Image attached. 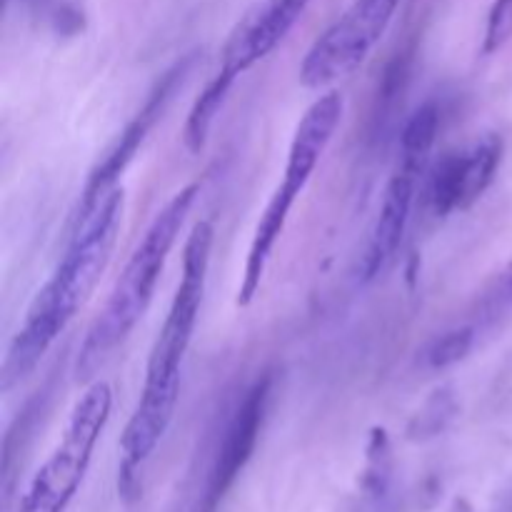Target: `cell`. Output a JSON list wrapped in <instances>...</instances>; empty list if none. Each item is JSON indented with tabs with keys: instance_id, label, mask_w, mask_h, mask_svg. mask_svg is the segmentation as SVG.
I'll return each instance as SVG.
<instances>
[{
	"instance_id": "7c38bea8",
	"label": "cell",
	"mask_w": 512,
	"mask_h": 512,
	"mask_svg": "<svg viewBox=\"0 0 512 512\" xmlns=\"http://www.w3.org/2000/svg\"><path fill=\"white\" fill-rule=\"evenodd\" d=\"M235 80L238 78H233V75L218 68V73L210 78V83L205 85L200 98L195 100L193 108H190V115L188 120H185L183 128V140L185 148L193 155H198L200 150L205 148V143H208L210 128H213L215 118L220 115V108H223L225 100H228V93L235 85Z\"/></svg>"
},
{
	"instance_id": "6da1fadb",
	"label": "cell",
	"mask_w": 512,
	"mask_h": 512,
	"mask_svg": "<svg viewBox=\"0 0 512 512\" xmlns=\"http://www.w3.org/2000/svg\"><path fill=\"white\" fill-rule=\"evenodd\" d=\"M213 240L215 230L210 220L195 223L185 240L183 275L175 288L163 328L150 350L140 400L120 438L123 460L118 470V493L125 503H133L140 495V468L153 455L173 423L175 405L180 398V370H183L185 353H188L200 318Z\"/></svg>"
},
{
	"instance_id": "7a4b0ae2",
	"label": "cell",
	"mask_w": 512,
	"mask_h": 512,
	"mask_svg": "<svg viewBox=\"0 0 512 512\" xmlns=\"http://www.w3.org/2000/svg\"><path fill=\"white\" fill-rule=\"evenodd\" d=\"M123 208V188H113L78 225H73L68 248L43 288L35 293L23 325L10 343L0 373L3 390H10L38 368L43 355L95 293L118 243Z\"/></svg>"
},
{
	"instance_id": "ba28073f",
	"label": "cell",
	"mask_w": 512,
	"mask_h": 512,
	"mask_svg": "<svg viewBox=\"0 0 512 512\" xmlns=\"http://www.w3.org/2000/svg\"><path fill=\"white\" fill-rule=\"evenodd\" d=\"M505 143L498 133H488L468 148L445 153L428 173L425 208L435 218H448L455 210H468L493 185L503 163Z\"/></svg>"
},
{
	"instance_id": "8fae6325",
	"label": "cell",
	"mask_w": 512,
	"mask_h": 512,
	"mask_svg": "<svg viewBox=\"0 0 512 512\" xmlns=\"http://www.w3.org/2000/svg\"><path fill=\"white\" fill-rule=\"evenodd\" d=\"M313 0H258L233 25L220 48V70L233 78L268 58L295 28Z\"/></svg>"
},
{
	"instance_id": "2e32d148",
	"label": "cell",
	"mask_w": 512,
	"mask_h": 512,
	"mask_svg": "<svg viewBox=\"0 0 512 512\" xmlns=\"http://www.w3.org/2000/svg\"><path fill=\"white\" fill-rule=\"evenodd\" d=\"M512 305V263L500 273L498 283H495L493 293L488 295V310L490 313H498Z\"/></svg>"
},
{
	"instance_id": "277c9868",
	"label": "cell",
	"mask_w": 512,
	"mask_h": 512,
	"mask_svg": "<svg viewBox=\"0 0 512 512\" xmlns=\"http://www.w3.org/2000/svg\"><path fill=\"white\" fill-rule=\"evenodd\" d=\"M345 100L338 90L320 95L313 105L303 113L298 128H295L293 140L288 148V160H285L283 183L275 188L270 195L268 205L260 213L258 225H255L253 240H250L248 258H245L243 280L238 288V305L248 308L258 295L260 283L265 278L273 250L278 245L280 235H283L285 225H288L293 205L298 203L300 193L308 188L310 178H313L315 168H318L320 158L328 150L330 140H333L335 130H338L340 120H343Z\"/></svg>"
},
{
	"instance_id": "4fadbf2b",
	"label": "cell",
	"mask_w": 512,
	"mask_h": 512,
	"mask_svg": "<svg viewBox=\"0 0 512 512\" xmlns=\"http://www.w3.org/2000/svg\"><path fill=\"white\" fill-rule=\"evenodd\" d=\"M390 480H393V453H390L388 435L383 430H375L368 448V465H365V473L360 478L363 498L370 505L383 503L390 490Z\"/></svg>"
},
{
	"instance_id": "ac0fdd59",
	"label": "cell",
	"mask_w": 512,
	"mask_h": 512,
	"mask_svg": "<svg viewBox=\"0 0 512 512\" xmlns=\"http://www.w3.org/2000/svg\"><path fill=\"white\" fill-rule=\"evenodd\" d=\"M505 512H512V488H510L508 498H505Z\"/></svg>"
},
{
	"instance_id": "9c48e42d",
	"label": "cell",
	"mask_w": 512,
	"mask_h": 512,
	"mask_svg": "<svg viewBox=\"0 0 512 512\" xmlns=\"http://www.w3.org/2000/svg\"><path fill=\"white\" fill-rule=\"evenodd\" d=\"M273 388L275 375L263 373L245 390L243 398L238 400L235 410L230 413L223 435L218 440V450L213 455L200 512L218 510V505L230 493V488H233L238 475L245 470L248 460L253 458L265 415H268L270 400H273Z\"/></svg>"
},
{
	"instance_id": "9a60e30c",
	"label": "cell",
	"mask_w": 512,
	"mask_h": 512,
	"mask_svg": "<svg viewBox=\"0 0 512 512\" xmlns=\"http://www.w3.org/2000/svg\"><path fill=\"white\" fill-rule=\"evenodd\" d=\"M512 40V0H493L485 23L483 53L493 55Z\"/></svg>"
},
{
	"instance_id": "e0dca14e",
	"label": "cell",
	"mask_w": 512,
	"mask_h": 512,
	"mask_svg": "<svg viewBox=\"0 0 512 512\" xmlns=\"http://www.w3.org/2000/svg\"><path fill=\"white\" fill-rule=\"evenodd\" d=\"M450 512H473V510H470V505L465 503V500H458V503L453 505V510H450Z\"/></svg>"
},
{
	"instance_id": "30bf717a",
	"label": "cell",
	"mask_w": 512,
	"mask_h": 512,
	"mask_svg": "<svg viewBox=\"0 0 512 512\" xmlns=\"http://www.w3.org/2000/svg\"><path fill=\"white\" fill-rule=\"evenodd\" d=\"M428 158L430 150L400 145L398 163H395L393 175L385 185L378 215H375V223L370 228L368 245H365V253L360 258V278L365 283L378 278L400 250L410 223V213H413L415 190H418L420 178L428 168Z\"/></svg>"
},
{
	"instance_id": "8992f818",
	"label": "cell",
	"mask_w": 512,
	"mask_h": 512,
	"mask_svg": "<svg viewBox=\"0 0 512 512\" xmlns=\"http://www.w3.org/2000/svg\"><path fill=\"white\" fill-rule=\"evenodd\" d=\"M403 0H353L343 15L310 45L300 83L320 90L355 73L393 23Z\"/></svg>"
},
{
	"instance_id": "3957f363",
	"label": "cell",
	"mask_w": 512,
	"mask_h": 512,
	"mask_svg": "<svg viewBox=\"0 0 512 512\" xmlns=\"http://www.w3.org/2000/svg\"><path fill=\"white\" fill-rule=\"evenodd\" d=\"M198 195L200 183L180 188L155 215L150 228L135 245L128 263L123 265L113 290H110L108 300H105L103 310L85 335L78 363H75V378L78 380H88L98 370V365H103L110 358V353L143 320L145 310L153 303L155 288H158V280L163 275L165 263H168L170 250L178 243L180 230H183Z\"/></svg>"
},
{
	"instance_id": "5b68a950",
	"label": "cell",
	"mask_w": 512,
	"mask_h": 512,
	"mask_svg": "<svg viewBox=\"0 0 512 512\" xmlns=\"http://www.w3.org/2000/svg\"><path fill=\"white\" fill-rule=\"evenodd\" d=\"M110 410L113 390L103 380H95L75 403L58 448L30 480L18 512H65L83 485L95 445L110 420Z\"/></svg>"
},
{
	"instance_id": "5bb4252c",
	"label": "cell",
	"mask_w": 512,
	"mask_h": 512,
	"mask_svg": "<svg viewBox=\"0 0 512 512\" xmlns=\"http://www.w3.org/2000/svg\"><path fill=\"white\" fill-rule=\"evenodd\" d=\"M473 345H475L473 325L450 330V333L440 335V338H435L433 343H430V348L425 350V365L433 370L450 368V365L460 363V360L473 350Z\"/></svg>"
},
{
	"instance_id": "52a82bcc",
	"label": "cell",
	"mask_w": 512,
	"mask_h": 512,
	"mask_svg": "<svg viewBox=\"0 0 512 512\" xmlns=\"http://www.w3.org/2000/svg\"><path fill=\"white\" fill-rule=\"evenodd\" d=\"M195 60H198V55L188 53L185 58H180L173 68L165 70L163 78L155 83V88L150 90L148 98H145L143 108L133 115V120L125 125L123 133L118 135V140L105 150V155L98 160V165L90 170L88 183H85L83 195H80L78 200V210H75L73 215V225H78L80 220L98 205V200L103 198V195H108L110 190L118 188V178L123 175V170L128 168L130 160L135 158L140 145L145 143V138H148V133L153 130V125L163 118L165 108L170 105L173 95L183 88L185 78H188L190 70H193Z\"/></svg>"
}]
</instances>
